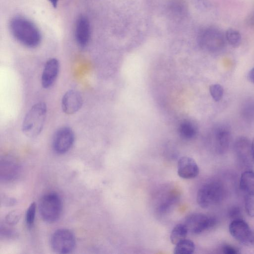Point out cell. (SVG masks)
Segmentation results:
<instances>
[{
  "instance_id": "6da1fadb",
  "label": "cell",
  "mask_w": 254,
  "mask_h": 254,
  "mask_svg": "<svg viewBox=\"0 0 254 254\" xmlns=\"http://www.w3.org/2000/svg\"><path fill=\"white\" fill-rule=\"evenodd\" d=\"M9 29L14 38L28 48H35L40 43L42 37L36 25L28 19L20 16L13 17L10 22Z\"/></svg>"
},
{
  "instance_id": "7a4b0ae2",
  "label": "cell",
  "mask_w": 254,
  "mask_h": 254,
  "mask_svg": "<svg viewBox=\"0 0 254 254\" xmlns=\"http://www.w3.org/2000/svg\"><path fill=\"white\" fill-rule=\"evenodd\" d=\"M47 113L46 105L44 102L34 104L27 112L23 121L22 129L28 137L34 138L42 131Z\"/></svg>"
},
{
  "instance_id": "3957f363",
  "label": "cell",
  "mask_w": 254,
  "mask_h": 254,
  "mask_svg": "<svg viewBox=\"0 0 254 254\" xmlns=\"http://www.w3.org/2000/svg\"><path fill=\"white\" fill-rule=\"evenodd\" d=\"M225 195L223 184L217 181H212L200 187L197 192L196 201L201 208H208L221 202Z\"/></svg>"
},
{
  "instance_id": "277c9868",
  "label": "cell",
  "mask_w": 254,
  "mask_h": 254,
  "mask_svg": "<svg viewBox=\"0 0 254 254\" xmlns=\"http://www.w3.org/2000/svg\"><path fill=\"white\" fill-rule=\"evenodd\" d=\"M62 209V199L57 193H48L39 201V213L42 219L47 222L57 221L61 216Z\"/></svg>"
},
{
  "instance_id": "5b68a950",
  "label": "cell",
  "mask_w": 254,
  "mask_h": 254,
  "mask_svg": "<svg viewBox=\"0 0 254 254\" xmlns=\"http://www.w3.org/2000/svg\"><path fill=\"white\" fill-rule=\"evenodd\" d=\"M200 46L211 52L221 51L225 46V35L218 28L209 27L202 29L198 35Z\"/></svg>"
},
{
  "instance_id": "8992f818",
  "label": "cell",
  "mask_w": 254,
  "mask_h": 254,
  "mask_svg": "<svg viewBox=\"0 0 254 254\" xmlns=\"http://www.w3.org/2000/svg\"><path fill=\"white\" fill-rule=\"evenodd\" d=\"M75 244L74 234L67 229H59L51 236V247L55 252L59 254L71 253L74 250Z\"/></svg>"
},
{
  "instance_id": "52a82bcc",
  "label": "cell",
  "mask_w": 254,
  "mask_h": 254,
  "mask_svg": "<svg viewBox=\"0 0 254 254\" xmlns=\"http://www.w3.org/2000/svg\"><path fill=\"white\" fill-rule=\"evenodd\" d=\"M216 222L213 216L201 213H194L187 216L184 224L189 232L198 234L213 228Z\"/></svg>"
},
{
  "instance_id": "ba28073f",
  "label": "cell",
  "mask_w": 254,
  "mask_h": 254,
  "mask_svg": "<svg viewBox=\"0 0 254 254\" xmlns=\"http://www.w3.org/2000/svg\"><path fill=\"white\" fill-rule=\"evenodd\" d=\"M229 229L232 236L241 244L248 246L254 245V233L243 219L232 220Z\"/></svg>"
},
{
  "instance_id": "9c48e42d",
  "label": "cell",
  "mask_w": 254,
  "mask_h": 254,
  "mask_svg": "<svg viewBox=\"0 0 254 254\" xmlns=\"http://www.w3.org/2000/svg\"><path fill=\"white\" fill-rule=\"evenodd\" d=\"M74 141V134L72 130L67 127H61L54 135L53 149L58 154H64L71 148Z\"/></svg>"
},
{
  "instance_id": "30bf717a",
  "label": "cell",
  "mask_w": 254,
  "mask_h": 254,
  "mask_svg": "<svg viewBox=\"0 0 254 254\" xmlns=\"http://www.w3.org/2000/svg\"><path fill=\"white\" fill-rule=\"evenodd\" d=\"M234 150L239 162L245 168H250L254 163L252 142L248 138L238 137L234 143Z\"/></svg>"
},
{
  "instance_id": "8fae6325",
  "label": "cell",
  "mask_w": 254,
  "mask_h": 254,
  "mask_svg": "<svg viewBox=\"0 0 254 254\" xmlns=\"http://www.w3.org/2000/svg\"><path fill=\"white\" fill-rule=\"evenodd\" d=\"M91 35L90 24L88 18L84 15H80L77 18L75 25L74 37L77 44L83 48L88 44Z\"/></svg>"
},
{
  "instance_id": "7c38bea8",
  "label": "cell",
  "mask_w": 254,
  "mask_h": 254,
  "mask_svg": "<svg viewBox=\"0 0 254 254\" xmlns=\"http://www.w3.org/2000/svg\"><path fill=\"white\" fill-rule=\"evenodd\" d=\"M213 136L216 151L223 154L225 153L230 145L231 133L229 127L225 125H220L213 130Z\"/></svg>"
},
{
  "instance_id": "4fadbf2b",
  "label": "cell",
  "mask_w": 254,
  "mask_h": 254,
  "mask_svg": "<svg viewBox=\"0 0 254 254\" xmlns=\"http://www.w3.org/2000/svg\"><path fill=\"white\" fill-rule=\"evenodd\" d=\"M82 103L83 99L81 94L77 91L70 90L62 98V110L66 114H73L81 108Z\"/></svg>"
},
{
  "instance_id": "5bb4252c",
  "label": "cell",
  "mask_w": 254,
  "mask_h": 254,
  "mask_svg": "<svg viewBox=\"0 0 254 254\" xmlns=\"http://www.w3.org/2000/svg\"><path fill=\"white\" fill-rule=\"evenodd\" d=\"M199 167L193 159L188 156L181 157L177 164L178 175L184 179L195 178L199 174Z\"/></svg>"
},
{
  "instance_id": "9a60e30c",
  "label": "cell",
  "mask_w": 254,
  "mask_h": 254,
  "mask_svg": "<svg viewBox=\"0 0 254 254\" xmlns=\"http://www.w3.org/2000/svg\"><path fill=\"white\" fill-rule=\"evenodd\" d=\"M59 71V63L55 58L48 60L44 66L42 74L41 82L45 88L51 87L56 81Z\"/></svg>"
},
{
  "instance_id": "2e32d148",
  "label": "cell",
  "mask_w": 254,
  "mask_h": 254,
  "mask_svg": "<svg viewBox=\"0 0 254 254\" xmlns=\"http://www.w3.org/2000/svg\"><path fill=\"white\" fill-rule=\"evenodd\" d=\"M0 178L5 181H12L19 175L20 166L17 162L10 157H4L0 161Z\"/></svg>"
},
{
  "instance_id": "e0dca14e",
  "label": "cell",
  "mask_w": 254,
  "mask_h": 254,
  "mask_svg": "<svg viewBox=\"0 0 254 254\" xmlns=\"http://www.w3.org/2000/svg\"><path fill=\"white\" fill-rule=\"evenodd\" d=\"M240 187L244 198L254 196V172L247 170L242 174Z\"/></svg>"
},
{
  "instance_id": "ac0fdd59",
  "label": "cell",
  "mask_w": 254,
  "mask_h": 254,
  "mask_svg": "<svg viewBox=\"0 0 254 254\" xmlns=\"http://www.w3.org/2000/svg\"><path fill=\"white\" fill-rule=\"evenodd\" d=\"M240 114L244 121L248 122L254 121V98H249L243 102Z\"/></svg>"
},
{
  "instance_id": "d6986e66",
  "label": "cell",
  "mask_w": 254,
  "mask_h": 254,
  "mask_svg": "<svg viewBox=\"0 0 254 254\" xmlns=\"http://www.w3.org/2000/svg\"><path fill=\"white\" fill-rule=\"evenodd\" d=\"M189 231L184 224H178L172 229L170 235V240L174 245L185 239Z\"/></svg>"
},
{
  "instance_id": "ffe728a7",
  "label": "cell",
  "mask_w": 254,
  "mask_h": 254,
  "mask_svg": "<svg viewBox=\"0 0 254 254\" xmlns=\"http://www.w3.org/2000/svg\"><path fill=\"white\" fill-rule=\"evenodd\" d=\"M195 245L189 239H184L176 245L174 250L175 254H191L195 250Z\"/></svg>"
},
{
  "instance_id": "44dd1931",
  "label": "cell",
  "mask_w": 254,
  "mask_h": 254,
  "mask_svg": "<svg viewBox=\"0 0 254 254\" xmlns=\"http://www.w3.org/2000/svg\"><path fill=\"white\" fill-rule=\"evenodd\" d=\"M179 132L182 137L186 139H191L197 132L196 126L191 122L185 121L179 126Z\"/></svg>"
},
{
  "instance_id": "7402d4cb",
  "label": "cell",
  "mask_w": 254,
  "mask_h": 254,
  "mask_svg": "<svg viewBox=\"0 0 254 254\" xmlns=\"http://www.w3.org/2000/svg\"><path fill=\"white\" fill-rule=\"evenodd\" d=\"M225 37L227 43L233 47H238L241 43V35L236 29L232 28L228 29L225 34Z\"/></svg>"
},
{
  "instance_id": "603a6c76",
  "label": "cell",
  "mask_w": 254,
  "mask_h": 254,
  "mask_svg": "<svg viewBox=\"0 0 254 254\" xmlns=\"http://www.w3.org/2000/svg\"><path fill=\"white\" fill-rule=\"evenodd\" d=\"M36 205L35 202H33L29 206L25 215V222L27 227L31 229L34 225Z\"/></svg>"
},
{
  "instance_id": "cb8c5ba5",
  "label": "cell",
  "mask_w": 254,
  "mask_h": 254,
  "mask_svg": "<svg viewBox=\"0 0 254 254\" xmlns=\"http://www.w3.org/2000/svg\"><path fill=\"white\" fill-rule=\"evenodd\" d=\"M209 92L213 99L218 102L221 100L224 94L223 87L219 84H213L209 87Z\"/></svg>"
},
{
  "instance_id": "d4e9b609",
  "label": "cell",
  "mask_w": 254,
  "mask_h": 254,
  "mask_svg": "<svg viewBox=\"0 0 254 254\" xmlns=\"http://www.w3.org/2000/svg\"><path fill=\"white\" fill-rule=\"evenodd\" d=\"M21 217V214L19 212L13 210L10 212L5 217V221L7 224L13 226L18 223Z\"/></svg>"
},
{
  "instance_id": "484cf974",
  "label": "cell",
  "mask_w": 254,
  "mask_h": 254,
  "mask_svg": "<svg viewBox=\"0 0 254 254\" xmlns=\"http://www.w3.org/2000/svg\"><path fill=\"white\" fill-rule=\"evenodd\" d=\"M228 215L232 220L242 219V213L240 208L237 206L231 207Z\"/></svg>"
},
{
  "instance_id": "4316f807",
  "label": "cell",
  "mask_w": 254,
  "mask_h": 254,
  "mask_svg": "<svg viewBox=\"0 0 254 254\" xmlns=\"http://www.w3.org/2000/svg\"><path fill=\"white\" fill-rule=\"evenodd\" d=\"M222 251L225 254H237L239 253L238 248L229 244L224 245L222 247Z\"/></svg>"
},
{
  "instance_id": "83f0119b",
  "label": "cell",
  "mask_w": 254,
  "mask_h": 254,
  "mask_svg": "<svg viewBox=\"0 0 254 254\" xmlns=\"http://www.w3.org/2000/svg\"><path fill=\"white\" fill-rule=\"evenodd\" d=\"M246 22L247 25L251 27L254 26V6L252 11L248 15L246 19Z\"/></svg>"
},
{
  "instance_id": "f1b7e54d",
  "label": "cell",
  "mask_w": 254,
  "mask_h": 254,
  "mask_svg": "<svg viewBox=\"0 0 254 254\" xmlns=\"http://www.w3.org/2000/svg\"><path fill=\"white\" fill-rule=\"evenodd\" d=\"M248 78L254 84V67L250 71L248 74Z\"/></svg>"
},
{
  "instance_id": "f546056e",
  "label": "cell",
  "mask_w": 254,
  "mask_h": 254,
  "mask_svg": "<svg viewBox=\"0 0 254 254\" xmlns=\"http://www.w3.org/2000/svg\"><path fill=\"white\" fill-rule=\"evenodd\" d=\"M54 8H56L59 0H48Z\"/></svg>"
},
{
  "instance_id": "4dcf8cb0",
  "label": "cell",
  "mask_w": 254,
  "mask_h": 254,
  "mask_svg": "<svg viewBox=\"0 0 254 254\" xmlns=\"http://www.w3.org/2000/svg\"><path fill=\"white\" fill-rule=\"evenodd\" d=\"M252 153H253V159L254 161V138L252 142Z\"/></svg>"
}]
</instances>
